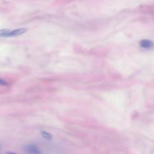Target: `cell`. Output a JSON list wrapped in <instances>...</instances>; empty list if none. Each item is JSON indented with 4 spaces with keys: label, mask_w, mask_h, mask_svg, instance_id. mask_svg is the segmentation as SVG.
<instances>
[{
    "label": "cell",
    "mask_w": 154,
    "mask_h": 154,
    "mask_svg": "<svg viewBox=\"0 0 154 154\" xmlns=\"http://www.w3.org/2000/svg\"><path fill=\"white\" fill-rule=\"evenodd\" d=\"M23 150L28 154H42L40 149L34 144H28L23 147Z\"/></svg>",
    "instance_id": "6da1fadb"
},
{
    "label": "cell",
    "mask_w": 154,
    "mask_h": 154,
    "mask_svg": "<svg viewBox=\"0 0 154 154\" xmlns=\"http://www.w3.org/2000/svg\"><path fill=\"white\" fill-rule=\"evenodd\" d=\"M28 31V29L26 28H20L18 29H16L14 30H10L8 32V33L5 35V37H15L22 35L26 32Z\"/></svg>",
    "instance_id": "7a4b0ae2"
},
{
    "label": "cell",
    "mask_w": 154,
    "mask_h": 154,
    "mask_svg": "<svg viewBox=\"0 0 154 154\" xmlns=\"http://www.w3.org/2000/svg\"><path fill=\"white\" fill-rule=\"evenodd\" d=\"M40 133H41L42 136L45 139H46V140H48V141H51V140H52L53 139V136H52V135L51 134H50V133H49V132L45 131H42L40 132Z\"/></svg>",
    "instance_id": "3957f363"
},
{
    "label": "cell",
    "mask_w": 154,
    "mask_h": 154,
    "mask_svg": "<svg viewBox=\"0 0 154 154\" xmlns=\"http://www.w3.org/2000/svg\"><path fill=\"white\" fill-rule=\"evenodd\" d=\"M0 84L2 85H8L7 82L5 80H4L1 78H0Z\"/></svg>",
    "instance_id": "277c9868"
},
{
    "label": "cell",
    "mask_w": 154,
    "mask_h": 154,
    "mask_svg": "<svg viewBox=\"0 0 154 154\" xmlns=\"http://www.w3.org/2000/svg\"><path fill=\"white\" fill-rule=\"evenodd\" d=\"M5 154H17V153H16L12 152H7L5 153Z\"/></svg>",
    "instance_id": "5b68a950"
}]
</instances>
